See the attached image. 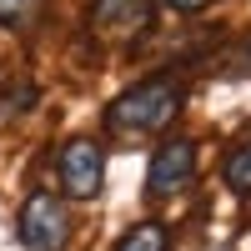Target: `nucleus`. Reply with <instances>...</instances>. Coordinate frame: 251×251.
Listing matches in <instances>:
<instances>
[{"mask_svg":"<svg viewBox=\"0 0 251 251\" xmlns=\"http://www.w3.org/2000/svg\"><path fill=\"white\" fill-rule=\"evenodd\" d=\"M166 10H176V15H196V10H206V0H161Z\"/></svg>","mask_w":251,"mask_h":251,"instance_id":"nucleus-10","label":"nucleus"},{"mask_svg":"<svg viewBox=\"0 0 251 251\" xmlns=\"http://www.w3.org/2000/svg\"><path fill=\"white\" fill-rule=\"evenodd\" d=\"M191 181H196V141L191 136H166L156 146L151 166H146V196L151 201L181 196Z\"/></svg>","mask_w":251,"mask_h":251,"instance_id":"nucleus-4","label":"nucleus"},{"mask_svg":"<svg viewBox=\"0 0 251 251\" xmlns=\"http://www.w3.org/2000/svg\"><path fill=\"white\" fill-rule=\"evenodd\" d=\"M221 71H226V75H251V40H246V46H236V55L226 60Z\"/></svg>","mask_w":251,"mask_h":251,"instance_id":"nucleus-9","label":"nucleus"},{"mask_svg":"<svg viewBox=\"0 0 251 251\" xmlns=\"http://www.w3.org/2000/svg\"><path fill=\"white\" fill-rule=\"evenodd\" d=\"M221 181L231 186L236 196H251V136L241 146H231V156H226V166H221Z\"/></svg>","mask_w":251,"mask_h":251,"instance_id":"nucleus-7","label":"nucleus"},{"mask_svg":"<svg viewBox=\"0 0 251 251\" xmlns=\"http://www.w3.org/2000/svg\"><path fill=\"white\" fill-rule=\"evenodd\" d=\"M15 236H20L25 251H66V241H71L66 201L50 196V191L25 196V206H20V216H15Z\"/></svg>","mask_w":251,"mask_h":251,"instance_id":"nucleus-3","label":"nucleus"},{"mask_svg":"<svg viewBox=\"0 0 251 251\" xmlns=\"http://www.w3.org/2000/svg\"><path fill=\"white\" fill-rule=\"evenodd\" d=\"M151 25V0H96L91 5V30L106 40H136Z\"/></svg>","mask_w":251,"mask_h":251,"instance_id":"nucleus-5","label":"nucleus"},{"mask_svg":"<svg viewBox=\"0 0 251 251\" xmlns=\"http://www.w3.org/2000/svg\"><path fill=\"white\" fill-rule=\"evenodd\" d=\"M55 181L66 201H96L106 191V151L96 136H71L55 151Z\"/></svg>","mask_w":251,"mask_h":251,"instance_id":"nucleus-2","label":"nucleus"},{"mask_svg":"<svg viewBox=\"0 0 251 251\" xmlns=\"http://www.w3.org/2000/svg\"><path fill=\"white\" fill-rule=\"evenodd\" d=\"M171 246V231H166V221H136L131 231H126L111 251H166Z\"/></svg>","mask_w":251,"mask_h":251,"instance_id":"nucleus-6","label":"nucleus"},{"mask_svg":"<svg viewBox=\"0 0 251 251\" xmlns=\"http://www.w3.org/2000/svg\"><path fill=\"white\" fill-rule=\"evenodd\" d=\"M35 15V0H0V25H25Z\"/></svg>","mask_w":251,"mask_h":251,"instance_id":"nucleus-8","label":"nucleus"},{"mask_svg":"<svg viewBox=\"0 0 251 251\" xmlns=\"http://www.w3.org/2000/svg\"><path fill=\"white\" fill-rule=\"evenodd\" d=\"M181 106H186L181 75H146L106 106V126L116 136H151V131H166L181 116Z\"/></svg>","mask_w":251,"mask_h":251,"instance_id":"nucleus-1","label":"nucleus"}]
</instances>
